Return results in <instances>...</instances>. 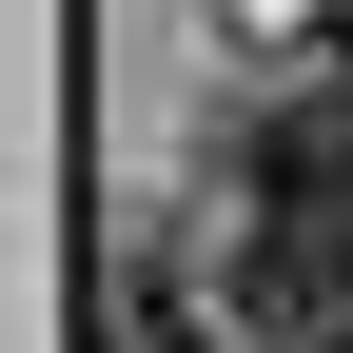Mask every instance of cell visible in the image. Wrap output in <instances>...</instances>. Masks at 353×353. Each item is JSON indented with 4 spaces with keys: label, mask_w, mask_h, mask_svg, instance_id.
I'll use <instances>...</instances> for the list:
<instances>
[{
    "label": "cell",
    "mask_w": 353,
    "mask_h": 353,
    "mask_svg": "<svg viewBox=\"0 0 353 353\" xmlns=\"http://www.w3.org/2000/svg\"><path fill=\"white\" fill-rule=\"evenodd\" d=\"M236 314H255V353H353V176L255 196V236H236Z\"/></svg>",
    "instance_id": "obj_1"
},
{
    "label": "cell",
    "mask_w": 353,
    "mask_h": 353,
    "mask_svg": "<svg viewBox=\"0 0 353 353\" xmlns=\"http://www.w3.org/2000/svg\"><path fill=\"white\" fill-rule=\"evenodd\" d=\"M99 353H216V334H196V294H176V275H118V334H99Z\"/></svg>",
    "instance_id": "obj_2"
},
{
    "label": "cell",
    "mask_w": 353,
    "mask_h": 353,
    "mask_svg": "<svg viewBox=\"0 0 353 353\" xmlns=\"http://www.w3.org/2000/svg\"><path fill=\"white\" fill-rule=\"evenodd\" d=\"M314 79H334V99H353V0H334V20H314Z\"/></svg>",
    "instance_id": "obj_3"
}]
</instances>
